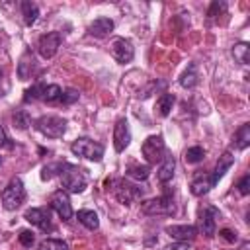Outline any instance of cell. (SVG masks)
I'll use <instances>...</instances> for the list:
<instances>
[{"label": "cell", "instance_id": "obj_1", "mask_svg": "<svg viewBox=\"0 0 250 250\" xmlns=\"http://www.w3.org/2000/svg\"><path fill=\"white\" fill-rule=\"evenodd\" d=\"M105 186H107V189L113 193V197H115L119 203H123V205H129V203H133V201H137V199L143 197V189H141L137 184L127 182L125 178L107 180Z\"/></svg>", "mask_w": 250, "mask_h": 250}, {"label": "cell", "instance_id": "obj_2", "mask_svg": "<svg viewBox=\"0 0 250 250\" xmlns=\"http://www.w3.org/2000/svg\"><path fill=\"white\" fill-rule=\"evenodd\" d=\"M86 174L82 168L72 166V164H64L62 172H61V184L62 189L68 193H80L86 189Z\"/></svg>", "mask_w": 250, "mask_h": 250}, {"label": "cell", "instance_id": "obj_3", "mask_svg": "<svg viewBox=\"0 0 250 250\" xmlns=\"http://www.w3.org/2000/svg\"><path fill=\"white\" fill-rule=\"evenodd\" d=\"M2 207L6 211H16L23 201H25V188L20 178H12L6 188L2 189Z\"/></svg>", "mask_w": 250, "mask_h": 250}, {"label": "cell", "instance_id": "obj_4", "mask_svg": "<svg viewBox=\"0 0 250 250\" xmlns=\"http://www.w3.org/2000/svg\"><path fill=\"white\" fill-rule=\"evenodd\" d=\"M33 127L47 139H61L66 131V119L59 115H41L33 121Z\"/></svg>", "mask_w": 250, "mask_h": 250}, {"label": "cell", "instance_id": "obj_5", "mask_svg": "<svg viewBox=\"0 0 250 250\" xmlns=\"http://www.w3.org/2000/svg\"><path fill=\"white\" fill-rule=\"evenodd\" d=\"M70 150H72V154L88 158V160H94V162H100L102 156H104V145H100V143H96V141H92L88 137L76 139L70 145Z\"/></svg>", "mask_w": 250, "mask_h": 250}, {"label": "cell", "instance_id": "obj_6", "mask_svg": "<svg viewBox=\"0 0 250 250\" xmlns=\"http://www.w3.org/2000/svg\"><path fill=\"white\" fill-rule=\"evenodd\" d=\"M176 211V205H174V197L172 195H158V197H152L148 201H143L141 205V213L143 215H172Z\"/></svg>", "mask_w": 250, "mask_h": 250}, {"label": "cell", "instance_id": "obj_7", "mask_svg": "<svg viewBox=\"0 0 250 250\" xmlns=\"http://www.w3.org/2000/svg\"><path fill=\"white\" fill-rule=\"evenodd\" d=\"M141 152L145 156V160L150 164H156V162H162L164 158V152H166V146H164V141L160 135H150L145 139L143 146H141Z\"/></svg>", "mask_w": 250, "mask_h": 250}, {"label": "cell", "instance_id": "obj_8", "mask_svg": "<svg viewBox=\"0 0 250 250\" xmlns=\"http://www.w3.org/2000/svg\"><path fill=\"white\" fill-rule=\"evenodd\" d=\"M23 219L27 223H31L33 227H37L39 230L43 232H53L55 230V225L51 221V209L49 207H31L25 211Z\"/></svg>", "mask_w": 250, "mask_h": 250}, {"label": "cell", "instance_id": "obj_9", "mask_svg": "<svg viewBox=\"0 0 250 250\" xmlns=\"http://www.w3.org/2000/svg\"><path fill=\"white\" fill-rule=\"evenodd\" d=\"M61 41H62V35L61 31H49V33H43L37 41V53L43 57V59H53L61 47Z\"/></svg>", "mask_w": 250, "mask_h": 250}, {"label": "cell", "instance_id": "obj_10", "mask_svg": "<svg viewBox=\"0 0 250 250\" xmlns=\"http://www.w3.org/2000/svg\"><path fill=\"white\" fill-rule=\"evenodd\" d=\"M109 53H111V57H113L117 62H121V64L131 62L133 57H135L133 43H131L129 39H125V37H115V39H111V43H109Z\"/></svg>", "mask_w": 250, "mask_h": 250}, {"label": "cell", "instance_id": "obj_11", "mask_svg": "<svg viewBox=\"0 0 250 250\" xmlns=\"http://www.w3.org/2000/svg\"><path fill=\"white\" fill-rule=\"evenodd\" d=\"M49 207H51L62 221H70V219H72V205H70L68 193H66L64 189H57V191L51 193Z\"/></svg>", "mask_w": 250, "mask_h": 250}, {"label": "cell", "instance_id": "obj_12", "mask_svg": "<svg viewBox=\"0 0 250 250\" xmlns=\"http://www.w3.org/2000/svg\"><path fill=\"white\" fill-rule=\"evenodd\" d=\"M217 217H219V211L211 205H203L199 209V230L207 238H213L217 234V223H215Z\"/></svg>", "mask_w": 250, "mask_h": 250}, {"label": "cell", "instance_id": "obj_13", "mask_svg": "<svg viewBox=\"0 0 250 250\" xmlns=\"http://www.w3.org/2000/svg\"><path fill=\"white\" fill-rule=\"evenodd\" d=\"M131 143V131L125 117H119L113 125V148L117 152H123Z\"/></svg>", "mask_w": 250, "mask_h": 250}, {"label": "cell", "instance_id": "obj_14", "mask_svg": "<svg viewBox=\"0 0 250 250\" xmlns=\"http://www.w3.org/2000/svg\"><path fill=\"white\" fill-rule=\"evenodd\" d=\"M213 186H215V182L211 180V174L197 170V172L193 174V178H191L189 191H191V195H195V197H203L205 193H209V191H211V188H213Z\"/></svg>", "mask_w": 250, "mask_h": 250}, {"label": "cell", "instance_id": "obj_15", "mask_svg": "<svg viewBox=\"0 0 250 250\" xmlns=\"http://www.w3.org/2000/svg\"><path fill=\"white\" fill-rule=\"evenodd\" d=\"M166 232L172 238H176L178 242H191L199 230L193 225H170V227H166Z\"/></svg>", "mask_w": 250, "mask_h": 250}, {"label": "cell", "instance_id": "obj_16", "mask_svg": "<svg viewBox=\"0 0 250 250\" xmlns=\"http://www.w3.org/2000/svg\"><path fill=\"white\" fill-rule=\"evenodd\" d=\"M232 164H234V154H232L230 150H225V152L219 156L217 164H215V170H213V174H211V180L217 184V182L232 168Z\"/></svg>", "mask_w": 250, "mask_h": 250}, {"label": "cell", "instance_id": "obj_17", "mask_svg": "<svg viewBox=\"0 0 250 250\" xmlns=\"http://www.w3.org/2000/svg\"><path fill=\"white\" fill-rule=\"evenodd\" d=\"M111 31H113V20L111 18H96L88 27V33L94 37H100V39L109 35Z\"/></svg>", "mask_w": 250, "mask_h": 250}, {"label": "cell", "instance_id": "obj_18", "mask_svg": "<svg viewBox=\"0 0 250 250\" xmlns=\"http://www.w3.org/2000/svg\"><path fill=\"white\" fill-rule=\"evenodd\" d=\"M35 70V59H33V53L31 51H25L21 57H20V62H18V76L20 80H29L31 74Z\"/></svg>", "mask_w": 250, "mask_h": 250}, {"label": "cell", "instance_id": "obj_19", "mask_svg": "<svg viewBox=\"0 0 250 250\" xmlns=\"http://www.w3.org/2000/svg\"><path fill=\"white\" fill-rule=\"evenodd\" d=\"M248 145H250V123H242L232 135V146L236 150H244L248 148Z\"/></svg>", "mask_w": 250, "mask_h": 250}, {"label": "cell", "instance_id": "obj_20", "mask_svg": "<svg viewBox=\"0 0 250 250\" xmlns=\"http://www.w3.org/2000/svg\"><path fill=\"white\" fill-rule=\"evenodd\" d=\"M174 170H176V158L174 156H164L162 158V164H160V168L156 172V176H158V180L162 184H166V182H170L174 178Z\"/></svg>", "mask_w": 250, "mask_h": 250}, {"label": "cell", "instance_id": "obj_21", "mask_svg": "<svg viewBox=\"0 0 250 250\" xmlns=\"http://www.w3.org/2000/svg\"><path fill=\"white\" fill-rule=\"evenodd\" d=\"M20 8H21V16H23L25 25H33L37 21V18H39V6L35 2L25 0V2L20 4Z\"/></svg>", "mask_w": 250, "mask_h": 250}, {"label": "cell", "instance_id": "obj_22", "mask_svg": "<svg viewBox=\"0 0 250 250\" xmlns=\"http://www.w3.org/2000/svg\"><path fill=\"white\" fill-rule=\"evenodd\" d=\"M62 96V88L59 84H43V92H41V100L47 104H59Z\"/></svg>", "mask_w": 250, "mask_h": 250}, {"label": "cell", "instance_id": "obj_23", "mask_svg": "<svg viewBox=\"0 0 250 250\" xmlns=\"http://www.w3.org/2000/svg\"><path fill=\"white\" fill-rule=\"evenodd\" d=\"M78 221L88 229V230H96L100 227V219H98V213L92 211V209H80L78 211Z\"/></svg>", "mask_w": 250, "mask_h": 250}, {"label": "cell", "instance_id": "obj_24", "mask_svg": "<svg viewBox=\"0 0 250 250\" xmlns=\"http://www.w3.org/2000/svg\"><path fill=\"white\" fill-rule=\"evenodd\" d=\"M197 82H199V74H197L195 64L191 62V64L184 70V74L180 76V84H182V88L191 90V88H195V86H197Z\"/></svg>", "mask_w": 250, "mask_h": 250}, {"label": "cell", "instance_id": "obj_25", "mask_svg": "<svg viewBox=\"0 0 250 250\" xmlns=\"http://www.w3.org/2000/svg\"><path fill=\"white\" fill-rule=\"evenodd\" d=\"M232 57L238 64H248L250 61V45L240 41V43H234L232 45Z\"/></svg>", "mask_w": 250, "mask_h": 250}, {"label": "cell", "instance_id": "obj_26", "mask_svg": "<svg viewBox=\"0 0 250 250\" xmlns=\"http://www.w3.org/2000/svg\"><path fill=\"white\" fill-rule=\"evenodd\" d=\"M174 102H176V96H174V94H168V92H164V94L158 98V102H156L158 113H160L162 117H166V115L172 111V105H174Z\"/></svg>", "mask_w": 250, "mask_h": 250}, {"label": "cell", "instance_id": "obj_27", "mask_svg": "<svg viewBox=\"0 0 250 250\" xmlns=\"http://www.w3.org/2000/svg\"><path fill=\"white\" fill-rule=\"evenodd\" d=\"M127 176L133 180H146L150 176V166L148 164H129L127 168Z\"/></svg>", "mask_w": 250, "mask_h": 250}, {"label": "cell", "instance_id": "obj_28", "mask_svg": "<svg viewBox=\"0 0 250 250\" xmlns=\"http://www.w3.org/2000/svg\"><path fill=\"white\" fill-rule=\"evenodd\" d=\"M35 250H68V246L61 238H45L39 242V246Z\"/></svg>", "mask_w": 250, "mask_h": 250}, {"label": "cell", "instance_id": "obj_29", "mask_svg": "<svg viewBox=\"0 0 250 250\" xmlns=\"http://www.w3.org/2000/svg\"><path fill=\"white\" fill-rule=\"evenodd\" d=\"M184 158H186L188 164H197V162H201L205 158V150H203V146H189L186 150Z\"/></svg>", "mask_w": 250, "mask_h": 250}, {"label": "cell", "instance_id": "obj_30", "mask_svg": "<svg viewBox=\"0 0 250 250\" xmlns=\"http://www.w3.org/2000/svg\"><path fill=\"white\" fill-rule=\"evenodd\" d=\"M41 92H43V84H41V82L33 84L31 88H27V90L23 92V102L29 104V102H37V100H41Z\"/></svg>", "mask_w": 250, "mask_h": 250}, {"label": "cell", "instance_id": "obj_31", "mask_svg": "<svg viewBox=\"0 0 250 250\" xmlns=\"http://www.w3.org/2000/svg\"><path fill=\"white\" fill-rule=\"evenodd\" d=\"M62 168H64V164H62V162H55V164H47V166H43L41 180H51L55 174H61V172H62Z\"/></svg>", "mask_w": 250, "mask_h": 250}, {"label": "cell", "instance_id": "obj_32", "mask_svg": "<svg viewBox=\"0 0 250 250\" xmlns=\"http://www.w3.org/2000/svg\"><path fill=\"white\" fill-rule=\"evenodd\" d=\"M29 123H31V121H29V115H27L23 109H16V111H14V127H18V129L23 131V129L29 127Z\"/></svg>", "mask_w": 250, "mask_h": 250}, {"label": "cell", "instance_id": "obj_33", "mask_svg": "<svg viewBox=\"0 0 250 250\" xmlns=\"http://www.w3.org/2000/svg\"><path fill=\"white\" fill-rule=\"evenodd\" d=\"M78 98H80V92H78V90H74V88H66V90H62V96H61V102H59V104H62V105H70V104L78 102Z\"/></svg>", "mask_w": 250, "mask_h": 250}, {"label": "cell", "instance_id": "obj_34", "mask_svg": "<svg viewBox=\"0 0 250 250\" xmlns=\"http://www.w3.org/2000/svg\"><path fill=\"white\" fill-rule=\"evenodd\" d=\"M20 244L21 246H25V248H31L33 244H35V234L31 232V230H27V229H23V230H20Z\"/></svg>", "mask_w": 250, "mask_h": 250}, {"label": "cell", "instance_id": "obj_35", "mask_svg": "<svg viewBox=\"0 0 250 250\" xmlns=\"http://www.w3.org/2000/svg\"><path fill=\"white\" fill-rule=\"evenodd\" d=\"M223 12H227V2H211V6H209V10H207V16L209 18H213V16H217V14H223Z\"/></svg>", "mask_w": 250, "mask_h": 250}, {"label": "cell", "instance_id": "obj_36", "mask_svg": "<svg viewBox=\"0 0 250 250\" xmlns=\"http://www.w3.org/2000/svg\"><path fill=\"white\" fill-rule=\"evenodd\" d=\"M236 189H238L240 195H248V193H250V176H248V174H244V176L238 180Z\"/></svg>", "mask_w": 250, "mask_h": 250}, {"label": "cell", "instance_id": "obj_37", "mask_svg": "<svg viewBox=\"0 0 250 250\" xmlns=\"http://www.w3.org/2000/svg\"><path fill=\"white\" fill-rule=\"evenodd\" d=\"M164 250H195L193 246H191V242H172V244H168Z\"/></svg>", "mask_w": 250, "mask_h": 250}, {"label": "cell", "instance_id": "obj_38", "mask_svg": "<svg viewBox=\"0 0 250 250\" xmlns=\"http://www.w3.org/2000/svg\"><path fill=\"white\" fill-rule=\"evenodd\" d=\"M219 236L223 238V240H227V242H236V232L234 230H230V229H221L219 230Z\"/></svg>", "mask_w": 250, "mask_h": 250}, {"label": "cell", "instance_id": "obj_39", "mask_svg": "<svg viewBox=\"0 0 250 250\" xmlns=\"http://www.w3.org/2000/svg\"><path fill=\"white\" fill-rule=\"evenodd\" d=\"M14 145L10 143V139H8V135H6V131H4V127L0 125V148H12Z\"/></svg>", "mask_w": 250, "mask_h": 250}, {"label": "cell", "instance_id": "obj_40", "mask_svg": "<svg viewBox=\"0 0 250 250\" xmlns=\"http://www.w3.org/2000/svg\"><path fill=\"white\" fill-rule=\"evenodd\" d=\"M248 248H250V244H248V242H244V244L240 246V250H248Z\"/></svg>", "mask_w": 250, "mask_h": 250}, {"label": "cell", "instance_id": "obj_41", "mask_svg": "<svg viewBox=\"0 0 250 250\" xmlns=\"http://www.w3.org/2000/svg\"><path fill=\"white\" fill-rule=\"evenodd\" d=\"M0 78H2V70H0Z\"/></svg>", "mask_w": 250, "mask_h": 250}, {"label": "cell", "instance_id": "obj_42", "mask_svg": "<svg viewBox=\"0 0 250 250\" xmlns=\"http://www.w3.org/2000/svg\"><path fill=\"white\" fill-rule=\"evenodd\" d=\"M0 164H2V158H0Z\"/></svg>", "mask_w": 250, "mask_h": 250}, {"label": "cell", "instance_id": "obj_43", "mask_svg": "<svg viewBox=\"0 0 250 250\" xmlns=\"http://www.w3.org/2000/svg\"><path fill=\"white\" fill-rule=\"evenodd\" d=\"M0 96H2V92H0Z\"/></svg>", "mask_w": 250, "mask_h": 250}]
</instances>
